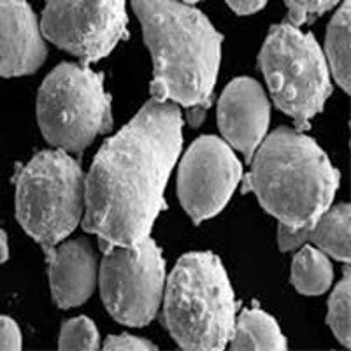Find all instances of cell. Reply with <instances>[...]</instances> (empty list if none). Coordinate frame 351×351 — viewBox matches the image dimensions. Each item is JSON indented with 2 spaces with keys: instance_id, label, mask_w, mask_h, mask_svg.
<instances>
[{
  "instance_id": "cell-1",
  "label": "cell",
  "mask_w": 351,
  "mask_h": 351,
  "mask_svg": "<svg viewBox=\"0 0 351 351\" xmlns=\"http://www.w3.org/2000/svg\"><path fill=\"white\" fill-rule=\"evenodd\" d=\"M183 120L172 102L152 99L97 153L84 184V230L104 246L149 236L183 144Z\"/></svg>"
},
{
  "instance_id": "cell-2",
  "label": "cell",
  "mask_w": 351,
  "mask_h": 351,
  "mask_svg": "<svg viewBox=\"0 0 351 351\" xmlns=\"http://www.w3.org/2000/svg\"><path fill=\"white\" fill-rule=\"evenodd\" d=\"M153 58V99L192 111L199 125L211 104L221 36L202 12L176 0H132Z\"/></svg>"
},
{
  "instance_id": "cell-3",
  "label": "cell",
  "mask_w": 351,
  "mask_h": 351,
  "mask_svg": "<svg viewBox=\"0 0 351 351\" xmlns=\"http://www.w3.org/2000/svg\"><path fill=\"white\" fill-rule=\"evenodd\" d=\"M244 190L256 195L265 211L291 228L311 227L330 208L339 172L316 141L281 127L252 156Z\"/></svg>"
},
{
  "instance_id": "cell-4",
  "label": "cell",
  "mask_w": 351,
  "mask_h": 351,
  "mask_svg": "<svg viewBox=\"0 0 351 351\" xmlns=\"http://www.w3.org/2000/svg\"><path fill=\"white\" fill-rule=\"evenodd\" d=\"M164 325L184 350H223L236 325V299L213 253L181 256L169 276Z\"/></svg>"
},
{
  "instance_id": "cell-5",
  "label": "cell",
  "mask_w": 351,
  "mask_h": 351,
  "mask_svg": "<svg viewBox=\"0 0 351 351\" xmlns=\"http://www.w3.org/2000/svg\"><path fill=\"white\" fill-rule=\"evenodd\" d=\"M80 164L60 152H43L18 174L16 218L43 247L56 246L77 227L84 211Z\"/></svg>"
},
{
  "instance_id": "cell-6",
  "label": "cell",
  "mask_w": 351,
  "mask_h": 351,
  "mask_svg": "<svg viewBox=\"0 0 351 351\" xmlns=\"http://www.w3.org/2000/svg\"><path fill=\"white\" fill-rule=\"evenodd\" d=\"M37 118L49 144L64 152H84L97 136L112 128L102 74L86 65H58L40 86Z\"/></svg>"
},
{
  "instance_id": "cell-7",
  "label": "cell",
  "mask_w": 351,
  "mask_h": 351,
  "mask_svg": "<svg viewBox=\"0 0 351 351\" xmlns=\"http://www.w3.org/2000/svg\"><path fill=\"white\" fill-rule=\"evenodd\" d=\"M258 60L276 106L299 128L309 127L332 93L327 60L315 37L291 23L276 25Z\"/></svg>"
},
{
  "instance_id": "cell-8",
  "label": "cell",
  "mask_w": 351,
  "mask_h": 351,
  "mask_svg": "<svg viewBox=\"0 0 351 351\" xmlns=\"http://www.w3.org/2000/svg\"><path fill=\"white\" fill-rule=\"evenodd\" d=\"M100 293L109 315L128 327H144L158 313L165 262L153 239L128 246H104Z\"/></svg>"
},
{
  "instance_id": "cell-9",
  "label": "cell",
  "mask_w": 351,
  "mask_h": 351,
  "mask_svg": "<svg viewBox=\"0 0 351 351\" xmlns=\"http://www.w3.org/2000/svg\"><path fill=\"white\" fill-rule=\"evenodd\" d=\"M40 30L84 64L97 62L127 36L125 0H48Z\"/></svg>"
},
{
  "instance_id": "cell-10",
  "label": "cell",
  "mask_w": 351,
  "mask_h": 351,
  "mask_svg": "<svg viewBox=\"0 0 351 351\" xmlns=\"http://www.w3.org/2000/svg\"><path fill=\"white\" fill-rule=\"evenodd\" d=\"M243 176V165L230 144L215 136H204L183 156L178 192L184 211L200 223L227 206Z\"/></svg>"
},
{
  "instance_id": "cell-11",
  "label": "cell",
  "mask_w": 351,
  "mask_h": 351,
  "mask_svg": "<svg viewBox=\"0 0 351 351\" xmlns=\"http://www.w3.org/2000/svg\"><path fill=\"white\" fill-rule=\"evenodd\" d=\"M271 106L263 88L250 77H237L218 102L219 130L230 146L252 160L267 134Z\"/></svg>"
},
{
  "instance_id": "cell-12",
  "label": "cell",
  "mask_w": 351,
  "mask_h": 351,
  "mask_svg": "<svg viewBox=\"0 0 351 351\" xmlns=\"http://www.w3.org/2000/svg\"><path fill=\"white\" fill-rule=\"evenodd\" d=\"M46 44L27 0H0V76L34 74L46 60Z\"/></svg>"
},
{
  "instance_id": "cell-13",
  "label": "cell",
  "mask_w": 351,
  "mask_h": 351,
  "mask_svg": "<svg viewBox=\"0 0 351 351\" xmlns=\"http://www.w3.org/2000/svg\"><path fill=\"white\" fill-rule=\"evenodd\" d=\"M44 252L56 306L69 309L86 302L97 283V258L92 244L86 239H74L60 246H46Z\"/></svg>"
},
{
  "instance_id": "cell-14",
  "label": "cell",
  "mask_w": 351,
  "mask_h": 351,
  "mask_svg": "<svg viewBox=\"0 0 351 351\" xmlns=\"http://www.w3.org/2000/svg\"><path fill=\"white\" fill-rule=\"evenodd\" d=\"M350 206L339 204L332 209L328 208L311 227L291 228L280 223L278 243L281 252H291L309 241L335 260L350 262Z\"/></svg>"
},
{
  "instance_id": "cell-15",
  "label": "cell",
  "mask_w": 351,
  "mask_h": 351,
  "mask_svg": "<svg viewBox=\"0 0 351 351\" xmlns=\"http://www.w3.org/2000/svg\"><path fill=\"white\" fill-rule=\"evenodd\" d=\"M232 350H287V339L278 324L260 309L239 316L230 337Z\"/></svg>"
},
{
  "instance_id": "cell-16",
  "label": "cell",
  "mask_w": 351,
  "mask_h": 351,
  "mask_svg": "<svg viewBox=\"0 0 351 351\" xmlns=\"http://www.w3.org/2000/svg\"><path fill=\"white\" fill-rule=\"evenodd\" d=\"M334 269L324 252L304 246L293 258L291 283L304 295H322L330 288Z\"/></svg>"
},
{
  "instance_id": "cell-17",
  "label": "cell",
  "mask_w": 351,
  "mask_h": 351,
  "mask_svg": "<svg viewBox=\"0 0 351 351\" xmlns=\"http://www.w3.org/2000/svg\"><path fill=\"white\" fill-rule=\"evenodd\" d=\"M327 56L337 83L350 92V0L341 5L328 25Z\"/></svg>"
},
{
  "instance_id": "cell-18",
  "label": "cell",
  "mask_w": 351,
  "mask_h": 351,
  "mask_svg": "<svg viewBox=\"0 0 351 351\" xmlns=\"http://www.w3.org/2000/svg\"><path fill=\"white\" fill-rule=\"evenodd\" d=\"M350 295L351 281L350 271L344 272V278L332 293L328 300V325L341 344L350 348L351 328H350Z\"/></svg>"
},
{
  "instance_id": "cell-19",
  "label": "cell",
  "mask_w": 351,
  "mask_h": 351,
  "mask_svg": "<svg viewBox=\"0 0 351 351\" xmlns=\"http://www.w3.org/2000/svg\"><path fill=\"white\" fill-rule=\"evenodd\" d=\"M60 350H97L99 332L95 324L86 316L72 318L62 325Z\"/></svg>"
},
{
  "instance_id": "cell-20",
  "label": "cell",
  "mask_w": 351,
  "mask_h": 351,
  "mask_svg": "<svg viewBox=\"0 0 351 351\" xmlns=\"http://www.w3.org/2000/svg\"><path fill=\"white\" fill-rule=\"evenodd\" d=\"M341 0H287L288 5V20L291 25L306 23L313 18L322 16L324 12L334 8Z\"/></svg>"
},
{
  "instance_id": "cell-21",
  "label": "cell",
  "mask_w": 351,
  "mask_h": 351,
  "mask_svg": "<svg viewBox=\"0 0 351 351\" xmlns=\"http://www.w3.org/2000/svg\"><path fill=\"white\" fill-rule=\"evenodd\" d=\"M0 350H21V332L16 322L8 316H0Z\"/></svg>"
},
{
  "instance_id": "cell-22",
  "label": "cell",
  "mask_w": 351,
  "mask_h": 351,
  "mask_svg": "<svg viewBox=\"0 0 351 351\" xmlns=\"http://www.w3.org/2000/svg\"><path fill=\"white\" fill-rule=\"evenodd\" d=\"M104 350H155L149 341L141 339V337H134L130 334H121V335H111L104 343Z\"/></svg>"
},
{
  "instance_id": "cell-23",
  "label": "cell",
  "mask_w": 351,
  "mask_h": 351,
  "mask_svg": "<svg viewBox=\"0 0 351 351\" xmlns=\"http://www.w3.org/2000/svg\"><path fill=\"white\" fill-rule=\"evenodd\" d=\"M227 4L237 14H253L267 4V0H227Z\"/></svg>"
},
{
  "instance_id": "cell-24",
  "label": "cell",
  "mask_w": 351,
  "mask_h": 351,
  "mask_svg": "<svg viewBox=\"0 0 351 351\" xmlns=\"http://www.w3.org/2000/svg\"><path fill=\"white\" fill-rule=\"evenodd\" d=\"M9 256V250H8V236H5L4 230H0V263L5 262Z\"/></svg>"
},
{
  "instance_id": "cell-25",
  "label": "cell",
  "mask_w": 351,
  "mask_h": 351,
  "mask_svg": "<svg viewBox=\"0 0 351 351\" xmlns=\"http://www.w3.org/2000/svg\"><path fill=\"white\" fill-rule=\"evenodd\" d=\"M184 2H188V4H195V2H200V0H184Z\"/></svg>"
}]
</instances>
